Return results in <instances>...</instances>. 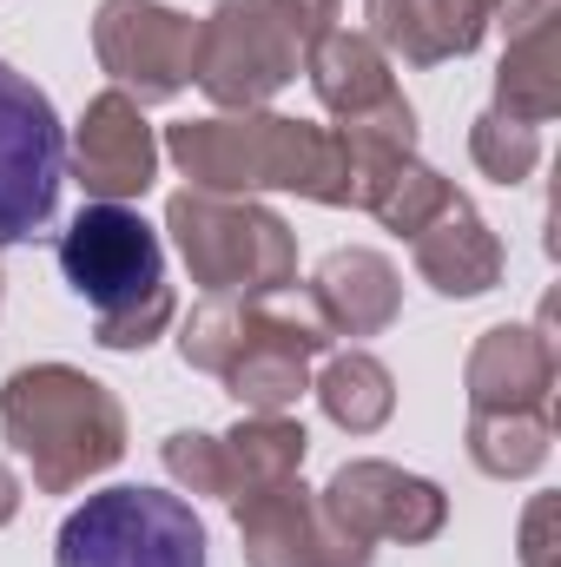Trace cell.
<instances>
[{"label":"cell","mask_w":561,"mask_h":567,"mask_svg":"<svg viewBox=\"0 0 561 567\" xmlns=\"http://www.w3.org/2000/svg\"><path fill=\"white\" fill-rule=\"evenodd\" d=\"M258 310H265V303H252V297H205V303L178 323V357H185L192 370H205V377H225V370L238 363V350L252 343Z\"/></svg>","instance_id":"obj_22"},{"label":"cell","mask_w":561,"mask_h":567,"mask_svg":"<svg viewBox=\"0 0 561 567\" xmlns=\"http://www.w3.org/2000/svg\"><path fill=\"white\" fill-rule=\"evenodd\" d=\"M555 416L549 410H469V462L496 482H529L549 462Z\"/></svg>","instance_id":"obj_21"},{"label":"cell","mask_w":561,"mask_h":567,"mask_svg":"<svg viewBox=\"0 0 561 567\" xmlns=\"http://www.w3.org/2000/svg\"><path fill=\"white\" fill-rule=\"evenodd\" d=\"M0 435L40 495H73L126 455V403L73 363H27L0 383Z\"/></svg>","instance_id":"obj_2"},{"label":"cell","mask_w":561,"mask_h":567,"mask_svg":"<svg viewBox=\"0 0 561 567\" xmlns=\"http://www.w3.org/2000/svg\"><path fill=\"white\" fill-rule=\"evenodd\" d=\"M13 515H20V475H13V468L0 462V528H7Z\"/></svg>","instance_id":"obj_28"},{"label":"cell","mask_w":561,"mask_h":567,"mask_svg":"<svg viewBox=\"0 0 561 567\" xmlns=\"http://www.w3.org/2000/svg\"><path fill=\"white\" fill-rule=\"evenodd\" d=\"M330 350L324 323L317 317H278V310H258V330L252 343L238 350V363L218 377L245 416H290L297 396L310 390V363Z\"/></svg>","instance_id":"obj_13"},{"label":"cell","mask_w":561,"mask_h":567,"mask_svg":"<svg viewBox=\"0 0 561 567\" xmlns=\"http://www.w3.org/2000/svg\"><path fill=\"white\" fill-rule=\"evenodd\" d=\"M561 350H555V303H542L536 323H496L476 337L462 363L469 410H549L555 416Z\"/></svg>","instance_id":"obj_12"},{"label":"cell","mask_w":561,"mask_h":567,"mask_svg":"<svg viewBox=\"0 0 561 567\" xmlns=\"http://www.w3.org/2000/svg\"><path fill=\"white\" fill-rule=\"evenodd\" d=\"M53 567H205V522L185 495L120 482L60 522Z\"/></svg>","instance_id":"obj_5"},{"label":"cell","mask_w":561,"mask_h":567,"mask_svg":"<svg viewBox=\"0 0 561 567\" xmlns=\"http://www.w3.org/2000/svg\"><path fill=\"white\" fill-rule=\"evenodd\" d=\"M159 455H165V475H172L185 495H218V502H225V449H218V435H205V429H172Z\"/></svg>","instance_id":"obj_25"},{"label":"cell","mask_w":561,"mask_h":567,"mask_svg":"<svg viewBox=\"0 0 561 567\" xmlns=\"http://www.w3.org/2000/svg\"><path fill=\"white\" fill-rule=\"evenodd\" d=\"M496 20L509 33L502 66H496V113L522 126H549L561 113V0H502Z\"/></svg>","instance_id":"obj_14"},{"label":"cell","mask_w":561,"mask_h":567,"mask_svg":"<svg viewBox=\"0 0 561 567\" xmlns=\"http://www.w3.org/2000/svg\"><path fill=\"white\" fill-rule=\"evenodd\" d=\"M304 73H310V93H317V106L344 126V120H364V113H377V106H390V100H404V86H397V73H390V53L370 40V33H350V27H337L330 40H317L310 53H304Z\"/></svg>","instance_id":"obj_18"},{"label":"cell","mask_w":561,"mask_h":567,"mask_svg":"<svg viewBox=\"0 0 561 567\" xmlns=\"http://www.w3.org/2000/svg\"><path fill=\"white\" fill-rule=\"evenodd\" d=\"M218 449H225V502H238V495L290 482L310 455V435L297 416H238L218 435Z\"/></svg>","instance_id":"obj_19"},{"label":"cell","mask_w":561,"mask_h":567,"mask_svg":"<svg viewBox=\"0 0 561 567\" xmlns=\"http://www.w3.org/2000/svg\"><path fill=\"white\" fill-rule=\"evenodd\" d=\"M172 165L198 192H297L310 205H350L344 178V145L330 126L284 120V113H212V120H178L165 133Z\"/></svg>","instance_id":"obj_1"},{"label":"cell","mask_w":561,"mask_h":567,"mask_svg":"<svg viewBox=\"0 0 561 567\" xmlns=\"http://www.w3.org/2000/svg\"><path fill=\"white\" fill-rule=\"evenodd\" d=\"M93 60L126 100L165 106V100H178L192 86L198 20L165 7V0H100V13H93Z\"/></svg>","instance_id":"obj_8"},{"label":"cell","mask_w":561,"mask_h":567,"mask_svg":"<svg viewBox=\"0 0 561 567\" xmlns=\"http://www.w3.org/2000/svg\"><path fill=\"white\" fill-rule=\"evenodd\" d=\"M165 231L185 258L192 284L205 297H278L297 284V238L272 205L232 198V192H172L165 198Z\"/></svg>","instance_id":"obj_4"},{"label":"cell","mask_w":561,"mask_h":567,"mask_svg":"<svg viewBox=\"0 0 561 567\" xmlns=\"http://www.w3.org/2000/svg\"><path fill=\"white\" fill-rule=\"evenodd\" d=\"M278 7V20L290 27V40L310 53L317 40H330L337 33V20H344V0H272Z\"/></svg>","instance_id":"obj_26"},{"label":"cell","mask_w":561,"mask_h":567,"mask_svg":"<svg viewBox=\"0 0 561 567\" xmlns=\"http://www.w3.org/2000/svg\"><path fill=\"white\" fill-rule=\"evenodd\" d=\"M317 508L330 515V528H344L350 542L377 548V542H397V548H422L449 528V495L410 475L397 462H377V455H357L344 462L324 488H317Z\"/></svg>","instance_id":"obj_9"},{"label":"cell","mask_w":561,"mask_h":567,"mask_svg":"<svg viewBox=\"0 0 561 567\" xmlns=\"http://www.w3.org/2000/svg\"><path fill=\"white\" fill-rule=\"evenodd\" d=\"M310 390H317V410L344 435H377L390 423V410H397V377L370 350H337Z\"/></svg>","instance_id":"obj_20"},{"label":"cell","mask_w":561,"mask_h":567,"mask_svg":"<svg viewBox=\"0 0 561 567\" xmlns=\"http://www.w3.org/2000/svg\"><path fill=\"white\" fill-rule=\"evenodd\" d=\"M496 7L502 0H364V33L410 66H442L482 47Z\"/></svg>","instance_id":"obj_15"},{"label":"cell","mask_w":561,"mask_h":567,"mask_svg":"<svg viewBox=\"0 0 561 567\" xmlns=\"http://www.w3.org/2000/svg\"><path fill=\"white\" fill-rule=\"evenodd\" d=\"M60 278L93 303V337L106 350H145L178 317L165 245L133 205H80V218L60 231Z\"/></svg>","instance_id":"obj_3"},{"label":"cell","mask_w":561,"mask_h":567,"mask_svg":"<svg viewBox=\"0 0 561 567\" xmlns=\"http://www.w3.org/2000/svg\"><path fill=\"white\" fill-rule=\"evenodd\" d=\"M456 198V185L436 172V165H422V158H404V165H390L384 172V185L364 198V212L384 225V231H397V238H417L422 225L442 212Z\"/></svg>","instance_id":"obj_23"},{"label":"cell","mask_w":561,"mask_h":567,"mask_svg":"<svg viewBox=\"0 0 561 567\" xmlns=\"http://www.w3.org/2000/svg\"><path fill=\"white\" fill-rule=\"evenodd\" d=\"M549 528H555V495H536L529 515H522V567H555Z\"/></svg>","instance_id":"obj_27"},{"label":"cell","mask_w":561,"mask_h":567,"mask_svg":"<svg viewBox=\"0 0 561 567\" xmlns=\"http://www.w3.org/2000/svg\"><path fill=\"white\" fill-rule=\"evenodd\" d=\"M232 522H238L245 567H370V548L350 542L344 528H330V515L317 508V495L297 475L278 488L238 495Z\"/></svg>","instance_id":"obj_10"},{"label":"cell","mask_w":561,"mask_h":567,"mask_svg":"<svg viewBox=\"0 0 561 567\" xmlns=\"http://www.w3.org/2000/svg\"><path fill=\"white\" fill-rule=\"evenodd\" d=\"M304 47L290 40L272 0H218L198 20V60L192 86L218 113H265L284 86L297 80Z\"/></svg>","instance_id":"obj_6"},{"label":"cell","mask_w":561,"mask_h":567,"mask_svg":"<svg viewBox=\"0 0 561 567\" xmlns=\"http://www.w3.org/2000/svg\"><path fill=\"white\" fill-rule=\"evenodd\" d=\"M410 258H417L422 284L442 290V297H482V290L502 284V265H509L502 258V238L489 231V218L462 192L410 238Z\"/></svg>","instance_id":"obj_17"},{"label":"cell","mask_w":561,"mask_h":567,"mask_svg":"<svg viewBox=\"0 0 561 567\" xmlns=\"http://www.w3.org/2000/svg\"><path fill=\"white\" fill-rule=\"evenodd\" d=\"M67 185V133L53 100L0 60V245L53 225Z\"/></svg>","instance_id":"obj_7"},{"label":"cell","mask_w":561,"mask_h":567,"mask_svg":"<svg viewBox=\"0 0 561 567\" xmlns=\"http://www.w3.org/2000/svg\"><path fill=\"white\" fill-rule=\"evenodd\" d=\"M67 172L80 178V192L93 205H133L159 178V140L145 126V106L126 100L120 86L93 93L73 140H67Z\"/></svg>","instance_id":"obj_11"},{"label":"cell","mask_w":561,"mask_h":567,"mask_svg":"<svg viewBox=\"0 0 561 567\" xmlns=\"http://www.w3.org/2000/svg\"><path fill=\"white\" fill-rule=\"evenodd\" d=\"M469 158H476V172L482 178H496V185H522L536 165H542V126H522V120H509V113H476V126H469Z\"/></svg>","instance_id":"obj_24"},{"label":"cell","mask_w":561,"mask_h":567,"mask_svg":"<svg viewBox=\"0 0 561 567\" xmlns=\"http://www.w3.org/2000/svg\"><path fill=\"white\" fill-rule=\"evenodd\" d=\"M404 310V278L384 251L370 245H344L330 258H317L310 271V317L324 323V337H377L390 330Z\"/></svg>","instance_id":"obj_16"}]
</instances>
